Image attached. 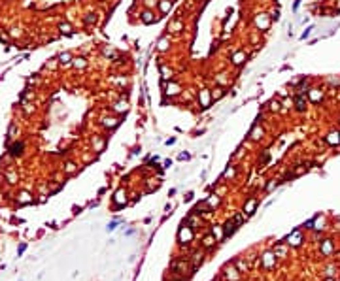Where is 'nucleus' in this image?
<instances>
[{
  "instance_id": "obj_3",
  "label": "nucleus",
  "mask_w": 340,
  "mask_h": 281,
  "mask_svg": "<svg viewBox=\"0 0 340 281\" xmlns=\"http://www.w3.org/2000/svg\"><path fill=\"white\" fill-rule=\"evenodd\" d=\"M255 208H257V200H255V198H251L248 204L244 206V215H251V213L255 211Z\"/></svg>"
},
{
  "instance_id": "obj_10",
  "label": "nucleus",
  "mask_w": 340,
  "mask_h": 281,
  "mask_svg": "<svg viewBox=\"0 0 340 281\" xmlns=\"http://www.w3.org/2000/svg\"><path fill=\"white\" fill-rule=\"evenodd\" d=\"M200 262H202V253H200V251H195V253H193V270L199 268Z\"/></svg>"
},
{
  "instance_id": "obj_16",
  "label": "nucleus",
  "mask_w": 340,
  "mask_h": 281,
  "mask_svg": "<svg viewBox=\"0 0 340 281\" xmlns=\"http://www.w3.org/2000/svg\"><path fill=\"white\" fill-rule=\"evenodd\" d=\"M219 204V198L217 196H212L210 200H208V206H217Z\"/></svg>"
},
{
  "instance_id": "obj_21",
  "label": "nucleus",
  "mask_w": 340,
  "mask_h": 281,
  "mask_svg": "<svg viewBox=\"0 0 340 281\" xmlns=\"http://www.w3.org/2000/svg\"><path fill=\"white\" fill-rule=\"evenodd\" d=\"M233 174H234V170H233V168H229V170L225 172V176H233Z\"/></svg>"
},
{
  "instance_id": "obj_23",
  "label": "nucleus",
  "mask_w": 340,
  "mask_h": 281,
  "mask_svg": "<svg viewBox=\"0 0 340 281\" xmlns=\"http://www.w3.org/2000/svg\"><path fill=\"white\" fill-rule=\"evenodd\" d=\"M176 281H183V279H176Z\"/></svg>"
},
{
  "instance_id": "obj_19",
  "label": "nucleus",
  "mask_w": 340,
  "mask_h": 281,
  "mask_svg": "<svg viewBox=\"0 0 340 281\" xmlns=\"http://www.w3.org/2000/svg\"><path fill=\"white\" fill-rule=\"evenodd\" d=\"M61 30H62V32H70V27H68V25H61Z\"/></svg>"
},
{
  "instance_id": "obj_20",
  "label": "nucleus",
  "mask_w": 340,
  "mask_h": 281,
  "mask_svg": "<svg viewBox=\"0 0 340 281\" xmlns=\"http://www.w3.org/2000/svg\"><path fill=\"white\" fill-rule=\"evenodd\" d=\"M66 170H68V172H74V164H72V162L66 164Z\"/></svg>"
},
{
  "instance_id": "obj_7",
  "label": "nucleus",
  "mask_w": 340,
  "mask_h": 281,
  "mask_svg": "<svg viewBox=\"0 0 340 281\" xmlns=\"http://www.w3.org/2000/svg\"><path fill=\"white\" fill-rule=\"evenodd\" d=\"M215 242H217V240H215V234H208V236H204L202 245H204V247H212Z\"/></svg>"
},
{
  "instance_id": "obj_6",
  "label": "nucleus",
  "mask_w": 340,
  "mask_h": 281,
  "mask_svg": "<svg viewBox=\"0 0 340 281\" xmlns=\"http://www.w3.org/2000/svg\"><path fill=\"white\" fill-rule=\"evenodd\" d=\"M170 266H172V270H181V272H187V262H185V261H174Z\"/></svg>"
},
{
  "instance_id": "obj_14",
  "label": "nucleus",
  "mask_w": 340,
  "mask_h": 281,
  "mask_svg": "<svg viewBox=\"0 0 340 281\" xmlns=\"http://www.w3.org/2000/svg\"><path fill=\"white\" fill-rule=\"evenodd\" d=\"M19 202H23V204L30 202V194H28V193H21V194H19Z\"/></svg>"
},
{
  "instance_id": "obj_12",
  "label": "nucleus",
  "mask_w": 340,
  "mask_h": 281,
  "mask_svg": "<svg viewBox=\"0 0 340 281\" xmlns=\"http://www.w3.org/2000/svg\"><path fill=\"white\" fill-rule=\"evenodd\" d=\"M327 142H329V143H338V142H340V134H329Z\"/></svg>"
},
{
  "instance_id": "obj_11",
  "label": "nucleus",
  "mask_w": 340,
  "mask_h": 281,
  "mask_svg": "<svg viewBox=\"0 0 340 281\" xmlns=\"http://www.w3.org/2000/svg\"><path fill=\"white\" fill-rule=\"evenodd\" d=\"M227 277H229V279H233V281H236L240 275L236 274V270H234V268H227Z\"/></svg>"
},
{
  "instance_id": "obj_13",
  "label": "nucleus",
  "mask_w": 340,
  "mask_h": 281,
  "mask_svg": "<svg viewBox=\"0 0 340 281\" xmlns=\"http://www.w3.org/2000/svg\"><path fill=\"white\" fill-rule=\"evenodd\" d=\"M21 149H23V143H15L12 147V155H21Z\"/></svg>"
},
{
  "instance_id": "obj_17",
  "label": "nucleus",
  "mask_w": 340,
  "mask_h": 281,
  "mask_svg": "<svg viewBox=\"0 0 340 281\" xmlns=\"http://www.w3.org/2000/svg\"><path fill=\"white\" fill-rule=\"evenodd\" d=\"M325 275H327V277H333V275H334V268H333V266H329V268H327V272H325Z\"/></svg>"
},
{
  "instance_id": "obj_1",
  "label": "nucleus",
  "mask_w": 340,
  "mask_h": 281,
  "mask_svg": "<svg viewBox=\"0 0 340 281\" xmlns=\"http://www.w3.org/2000/svg\"><path fill=\"white\" fill-rule=\"evenodd\" d=\"M178 238H180V243H189L193 240V227H183L180 228V234H178Z\"/></svg>"
},
{
  "instance_id": "obj_5",
  "label": "nucleus",
  "mask_w": 340,
  "mask_h": 281,
  "mask_svg": "<svg viewBox=\"0 0 340 281\" xmlns=\"http://www.w3.org/2000/svg\"><path fill=\"white\" fill-rule=\"evenodd\" d=\"M301 240H302V238H301V232H299V230H295L293 236H289V238H287V243H289V245H299Z\"/></svg>"
},
{
  "instance_id": "obj_18",
  "label": "nucleus",
  "mask_w": 340,
  "mask_h": 281,
  "mask_svg": "<svg viewBox=\"0 0 340 281\" xmlns=\"http://www.w3.org/2000/svg\"><path fill=\"white\" fill-rule=\"evenodd\" d=\"M261 134H263V132H261ZM251 138H253V140L261 138V136H259V128H253V132H251Z\"/></svg>"
},
{
  "instance_id": "obj_2",
  "label": "nucleus",
  "mask_w": 340,
  "mask_h": 281,
  "mask_svg": "<svg viewBox=\"0 0 340 281\" xmlns=\"http://www.w3.org/2000/svg\"><path fill=\"white\" fill-rule=\"evenodd\" d=\"M114 202H115V206H117V208L125 206L127 198H125V193H123V190H117V193H115V196H114Z\"/></svg>"
},
{
  "instance_id": "obj_15",
  "label": "nucleus",
  "mask_w": 340,
  "mask_h": 281,
  "mask_svg": "<svg viewBox=\"0 0 340 281\" xmlns=\"http://www.w3.org/2000/svg\"><path fill=\"white\" fill-rule=\"evenodd\" d=\"M236 266H238V272H246V270H248V264H246L244 261H238Z\"/></svg>"
},
{
  "instance_id": "obj_4",
  "label": "nucleus",
  "mask_w": 340,
  "mask_h": 281,
  "mask_svg": "<svg viewBox=\"0 0 340 281\" xmlns=\"http://www.w3.org/2000/svg\"><path fill=\"white\" fill-rule=\"evenodd\" d=\"M274 262H276V257H274L272 253H267L265 257H263V266H265V268H270Z\"/></svg>"
},
{
  "instance_id": "obj_22",
  "label": "nucleus",
  "mask_w": 340,
  "mask_h": 281,
  "mask_svg": "<svg viewBox=\"0 0 340 281\" xmlns=\"http://www.w3.org/2000/svg\"><path fill=\"white\" fill-rule=\"evenodd\" d=\"M325 281H336V279H333V277H329V279H325Z\"/></svg>"
},
{
  "instance_id": "obj_8",
  "label": "nucleus",
  "mask_w": 340,
  "mask_h": 281,
  "mask_svg": "<svg viewBox=\"0 0 340 281\" xmlns=\"http://www.w3.org/2000/svg\"><path fill=\"white\" fill-rule=\"evenodd\" d=\"M234 228H236V223H234V221H229V223L225 224V232H223V238H227L229 234H233V232H234Z\"/></svg>"
},
{
  "instance_id": "obj_9",
  "label": "nucleus",
  "mask_w": 340,
  "mask_h": 281,
  "mask_svg": "<svg viewBox=\"0 0 340 281\" xmlns=\"http://www.w3.org/2000/svg\"><path fill=\"white\" fill-rule=\"evenodd\" d=\"M321 251H323V255H331V253H333V242H331V240H325Z\"/></svg>"
}]
</instances>
